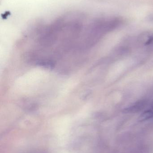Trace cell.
Masks as SVG:
<instances>
[{"label": "cell", "mask_w": 153, "mask_h": 153, "mask_svg": "<svg viewBox=\"0 0 153 153\" xmlns=\"http://www.w3.org/2000/svg\"><path fill=\"white\" fill-rule=\"evenodd\" d=\"M146 105L145 101L141 100L134 103L132 106L126 109V110L129 112H136L143 109Z\"/></svg>", "instance_id": "1"}, {"label": "cell", "mask_w": 153, "mask_h": 153, "mask_svg": "<svg viewBox=\"0 0 153 153\" xmlns=\"http://www.w3.org/2000/svg\"><path fill=\"white\" fill-rule=\"evenodd\" d=\"M153 117V110L150 108L142 113L140 117L141 121H145Z\"/></svg>", "instance_id": "2"}, {"label": "cell", "mask_w": 153, "mask_h": 153, "mask_svg": "<svg viewBox=\"0 0 153 153\" xmlns=\"http://www.w3.org/2000/svg\"><path fill=\"white\" fill-rule=\"evenodd\" d=\"M151 108L153 110V102L152 104V106H151Z\"/></svg>", "instance_id": "3"}]
</instances>
